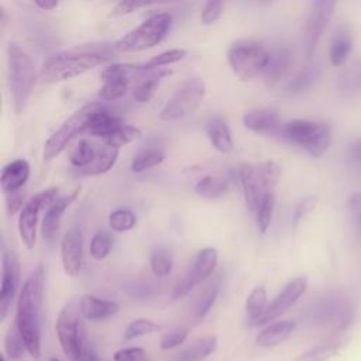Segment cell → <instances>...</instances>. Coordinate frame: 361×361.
<instances>
[{"label":"cell","instance_id":"1","mask_svg":"<svg viewBox=\"0 0 361 361\" xmlns=\"http://www.w3.org/2000/svg\"><path fill=\"white\" fill-rule=\"evenodd\" d=\"M45 275L42 267L35 268L24 281L16 305V326L18 327L27 351L38 358L41 354V309Z\"/></svg>","mask_w":361,"mask_h":361},{"label":"cell","instance_id":"2","mask_svg":"<svg viewBox=\"0 0 361 361\" xmlns=\"http://www.w3.org/2000/svg\"><path fill=\"white\" fill-rule=\"evenodd\" d=\"M114 49L107 45L102 48H82L71 54H61L48 58L39 71V78L45 83H56L66 79L76 78L111 56Z\"/></svg>","mask_w":361,"mask_h":361},{"label":"cell","instance_id":"3","mask_svg":"<svg viewBox=\"0 0 361 361\" xmlns=\"http://www.w3.org/2000/svg\"><path fill=\"white\" fill-rule=\"evenodd\" d=\"M279 135L314 158H320L329 149L333 140L330 126L313 120L288 121L282 126Z\"/></svg>","mask_w":361,"mask_h":361},{"label":"cell","instance_id":"4","mask_svg":"<svg viewBox=\"0 0 361 361\" xmlns=\"http://www.w3.org/2000/svg\"><path fill=\"white\" fill-rule=\"evenodd\" d=\"M8 87L16 113H23L35 85V68L31 58L16 44H8Z\"/></svg>","mask_w":361,"mask_h":361},{"label":"cell","instance_id":"5","mask_svg":"<svg viewBox=\"0 0 361 361\" xmlns=\"http://www.w3.org/2000/svg\"><path fill=\"white\" fill-rule=\"evenodd\" d=\"M305 320L312 326L329 327L333 334L344 333L354 320L350 302L340 296L322 298L305 312Z\"/></svg>","mask_w":361,"mask_h":361},{"label":"cell","instance_id":"6","mask_svg":"<svg viewBox=\"0 0 361 361\" xmlns=\"http://www.w3.org/2000/svg\"><path fill=\"white\" fill-rule=\"evenodd\" d=\"M82 319L79 305L76 306L71 302L61 309L55 322V333L59 345L69 361H80L82 348L86 343Z\"/></svg>","mask_w":361,"mask_h":361},{"label":"cell","instance_id":"7","mask_svg":"<svg viewBox=\"0 0 361 361\" xmlns=\"http://www.w3.org/2000/svg\"><path fill=\"white\" fill-rule=\"evenodd\" d=\"M171 16L159 13L145 20L135 30L130 31L113 44L116 52H134L158 45L171 27Z\"/></svg>","mask_w":361,"mask_h":361},{"label":"cell","instance_id":"8","mask_svg":"<svg viewBox=\"0 0 361 361\" xmlns=\"http://www.w3.org/2000/svg\"><path fill=\"white\" fill-rule=\"evenodd\" d=\"M269 51L257 41H238L228 49V63L241 80H250L264 72Z\"/></svg>","mask_w":361,"mask_h":361},{"label":"cell","instance_id":"9","mask_svg":"<svg viewBox=\"0 0 361 361\" xmlns=\"http://www.w3.org/2000/svg\"><path fill=\"white\" fill-rule=\"evenodd\" d=\"M99 106L100 103H89L63 121V124L47 140L42 152L44 161H51L58 157L73 137H76L79 133L87 131L90 118Z\"/></svg>","mask_w":361,"mask_h":361},{"label":"cell","instance_id":"10","mask_svg":"<svg viewBox=\"0 0 361 361\" xmlns=\"http://www.w3.org/2000/svg\"><path fill=\"white\" fill-rule=\"evenodd\" d=\"M204 93L206 85L202 79H188L166 102L159 113V118L164 121H176L185 118L199 107Z\"/></svg>","mask_w":361,"mask_h":361},{"label":"cell","instance_id":"11","mask_svg":"<svg viewBox=\"0 0 361 361\" xmlns=\"http://www.w3.org/2000/svg\"><path fill=\"white\" fill-rule=\"evenodd\" d=\"M58 193L59 190L56 186L41 190L31 196L20 210L17 223L18 234L23 244L28 250H32L37 244V227L39 221V213L44 212L55 200Z\"/></svg>","mask_w":361,"mask_h":361},{"label":"cell","instance_id":"12","mask_svg":"<svg viewBox=\"0 0 361 361\" xmlns=\"http://www.w3.org/2000/svg\"><path fill=\"white\" fill-rule=\"evenodd\" d=\"M217 259H219V254H217V250L213 247H206L197 251L192 262V267L183 275V278L175 285L172 290V298L175 300L180 299L185 295H188L196 285L206 281L214 272Z\"/></svg>","mask_w":361,"mask_h":361},{"label":"cell","instance_id":"13","mask_svg":"<svg viewBox=\"0 0 361 361\" xmlns=\"http://www.w3.org/2000/svg\"><path fill=\"white\" fill-rule=\"evenodd\" d=\"M306 288H307L306 276H298L289 281L283 286V289L275 296V299L269 305H267L264 312L257 319L248 322V324L252 327H257L259 324H265L282 316L298 302V299L305 293Z\"/></svg>","mask_w":361,"mask_h":361},{"label":"cell","instance_id":"14","mask_svg":"<svg viewBox=\"0 0 361 361\" xmlns=\"http://www.w3.org/2000/svg\"><path fill=\"white\" fill-rule=\"evenodd\" d=\"M20 261L17 255L4 250L1 255V285H0V320L3 322L16 299V295L20 288Z\"/></svg>","mask_w":361,"mask_h":361},{"label":"cell","instance_id":"15","mask_svg":"<svg viewBox=\"0 0 361 361\" xmlns=\"http://www.w3.org/2000/svg\"><path fill=\"white\" fill-rule=\"evenodd\" d=\"M336 4H337V0H314L313 1V7L307 18V23L305 27V37H303V48H305V55L307 58H310L316 51L319 39L333 16Z\"/></svg>","mask_w":361,"mask_h":361},{"label":"cell","instance_id":"16","mask_svg":"<svg viewBox=\"0 0 361 361\" xmlns=\"http://www.w3.org/2000/svg\"><path fill=\"white\" fill-rule=\"evenodd\" d=\"M79 190H75L71 195H58L55 200L44 210L41 220V234L49 247H52L56 243L62 216L66 212V209L72 204V202L76 199Z\"/></svg>","mask_w":361,"mask_h":361},{"label":"cell","instance_id":"17","mask_svg":"<svg viewBox=\"0 0 361 361\" xmlns=\"http://www.w3.org/2000/svg\"><path fill=\"white\" fill-rule=\"evenodd\" d=\"M83 234L78 228L68 230L61 241V259L66 275L76 276L82 272L85 254H83Z\"/></svg>","mask_w":361,"mask_h":361},{"label":"cell","instance_id":"18","mask_svg":"<svg viewBox=\"0 0 361 361\" xmlns=\"http://www.w3.org/2000/svg\"><path fill=\"white\" fill-rule=\"evenodd\" d=\"M237 172L238 182L241 183L243 188L245 206L252 214H255L264 195V189L257 175V168L251 164H241L240 166H237Z\"/></svg>","mask_w":361,"mask_h":361},{"label":"cell","instance_id":"19","mask_svg":"<svg viewBox=\"0 0 361 361\" xmlns=\"http://www.w3.org/2000/svg\"><path fill=\"white\" fill-rule=\"evenodd\" d=\"M243 123L245 128L257 134H278L281 133L282 123L279 113L274 109H258L244 114Z\"/></svg>","mask_w":361,"mask_h":361},{"label":"cell","instance_id":"20","mask_svg":"<svg viewBox=\"0 0 361 361\" xmlns=\"http://www.w3.org/2000/svg\"><path fill=\"white\" fill-rule=\"evenodd\" d=\"M79 309L83 319L90 322H99L114 316L120 310V306L117 302L102 299L87 293L80 298Z\"/></svg>","mask_w":361,"mask_h":361},{"label":"cell","instance_id":"21","mask_svg":"<svg viewBox=\"0 0 361 361\" xmlns=\"http://www.w3.org/2000/svg\"><path fill=\"white\" fill-rule=\"evenodd\" d=\"M31 173L30 164L25 159H14L1 168L0 185L3 193L20 190L25 186Z\"/></svg>","mask_w":361,"mask_h":361},{"label":"cell","instance_id":"22","mask_svg":"<svg viewBox=\"0 0 361 361\" xmlns=\"http://www.w3.org/2000/svg\"><path fill=\"white\" fill-rule=\"evenodd\" d=\"M348 343V337L341 334H331L329 338L303 351L295 361H327L337 355Z\"/></svg>","mask_w":361,"mask_h":361},{"label":"cell","instance_id":"23","mask_svg":"<svg viewBox=\"0 0 361 361\" xmlns=\"http://www.w3.org/2000/svg\"><path fill=\"white\" fill-rule=\"evenodd\" d=\"M221 282H223V274L219 272L217 275L212 276V279L207 281V283L200 289V292L196 296V300L192 306L193 319L202 320L207 316V313L210 312L212 306L214 305V302L217 299V295L221 288Z\"/></svg>","mask_w":361,"mask_h":361},{"label":"cell","instance_id":"24","mask_svg":"<svg viewBox=\"0 0 361 361\" xmlns=\"http://www.w3.org/2000/svg\"><path fill=\"white\" fill-rule=\"evenodd\" d=\"M295 329H296V323L292 320L272 323L257 334L255 343L257 345L264 348L276 347L278 344L283 343L295 331Z\"/></svg>","mask_w":361,"mask_h":361},{"label":"cell","instance_id":"25","mask_svg":"<svg viewBox=\"0 0 361 361\" xmlns=\"http://www.w3.org/2000/svg\"><path fill=\"white\" fill-rule=\"evenodd\" d=\"M206 133L207 137L212 142V145L221 154H228L233 151L234 148V142H233V137H231V131L228 128V124L224 118L216 116L212 117L207 121L206 126Z\"/></svg>","mask_w":361,"mask_h":361},{"label":"cell","instance_id":"26","mask_svg":"<svg viewBox=\"0 0 361 361\" xmlns=\"http://www.w3.org/2000/svg\"><path fill=\"white\" fill-rule=\"evenodd\" d=\"M118 149L120 148L113 147L107 142H104L103 145H99L94 159L87 166L78 169V173L79 175H103L109 172L114 166L118 158Z\"/></svg>","mask_w":361,"mask_h":361},{"label":"cell","instance_id":"27","mask_svg":"<svg viewBox=\"0 0 361 361\" xmlns=\"http://www.w3.org/2000/svg\"><path fill=\"white\" fill-rule=\"evenodd\" d=\"M123 124L124 123L118 116H116L109 109H106L104 106L100 104L99 109L93 113V116L90 118L87 133L94 135V137L104 138Z\"/></svg>","mask_w":361,"mask_h":361},{"label":"cell","instance_id":"28","mask_svg":"<svg viewBox=\"0 0 361 361\" xmlns=\"http://www.w3.org/2000/svg\"><path fill=\"white\" fill-rule=\"evenodd\" d=\"M217 348V338L214 336L202 337L192 343L188 348L175 354L171 361H204Z\"/></svg>","mask_w":361,"mask_h":361},{"label":"cell","instance_id":"29","mask_svg":"<svg viewBox=\"0 0 361 361\" xmlns=\"http://www.w3.org/2000/svg\"><path fill=\"white\" fill-rule=\"evenodd\" d=\"M292 63V52L289 48H278L269 52L268 63L264 69V75L268 82H278L289 69Z\"/></svg>","mask_w":361,"mask_h":361},{"label":"cell","instance_id":"30","mask_svg":"<svg viewBox=\"0 0 361 361\" xmlns=\"http://www.w3.org/2000/svg\"><path fill=\"white\" fill-rule=\"evenodd\" d=\"M165 159V151L159 145H145L131 159V171L134 173L144 172L147 169L155 168Z\"/></svg>","mask_w":361,"mask_h":361},{"label":"cell","instance_id":"31","mask_svg":"<svg viewBox=\"0 0 361 361\" xmlns=\"http://www.w3.org/2000/svg\"><path fill=\"white\" fill-rule=\"evenodd\" d=\"M102 78L104 79V85L99 92V97L104 102H113L123 97L131 83L124 76L109 72L106 69L102 72Z\"/></svg>","mask_w":361,"mask_h":361},{"label":"cell","instance_id":"32","mask_svg":"<svg viewBox=\"0 0 361 361\" xmlns=\"http://www.w3.org/2000/svg\"><path fill=\"white\" fill-rule=\"evenodd\" d=\"M353 48V38L351 34L347 28H341L338 30L330 44V51H329V56H330V62L334 66H341Z\"/></svg>","mask_w":361,"mask_h":361},{"label":"cell","instance_id":"33","mask_svg":"<svg viewBox=\"0 0 361 361\" xmlns=\"http://www.w3.org/2000/svg\"><path fill=\"white\" fill-rule=\"evenodd\" d=\"M228 185H230V180L227 176L223 178V176L206 175L196 182L195 192L202 197L216 199V197L224 196L228 192Z\"/></svg>","mask_w":361,"mask_h":361},{"label":"cell","instance_id":"34","mask_svg":"<svg viewBox=\"0 0 361 361\" xmlns=\"http://www.w3.org/2000/svg\"><path fill=\"white\" fill-rule=\"evenodd\" d=\"M168 75H171V72L169 71H162V69H157V71L151 72L141 82H138V85L134 87L133 97L140 103L148 102L154 96L157 87L159 86V83L162 80V78L168 76Z\"/></svg>","mask_w":361,"mask_h":361},{"label":"cell","instance_id":"35","mask_svg":"<svg viewBox=\"0 0 361 361\" xmlns=\"http://www.w3.org/2000/svg\"><path fill=\"white\" fill-rule=\"evenodd\" d=\"M149 267L155 276L164 278L171 274L173 268V254L168 247H157L149 255Z\"/></svg>","mask_w":361,"mask_h":361},{"label":"cell","instance_id":"36","mask_svg":"<svg viewBox=\"0 0 361 361\" xmlns=\"http://www.w3.org/2000/svg\"><path fill=\"white\" fill-rule=\"evenodd\" d=\"M255 168H257V175L261 182V186L264 189V193L275 192V188L279 183V179L282 175V169L279 164L275 161H264L255 165Z\"/></svg>","mask_w":361,"mask_h":361},{"label":"cell","instance_id":"37","mask_svg":"<svg viewBox=\"0 0 361 361\" xmlns=\"http://www.w3.org/2000/svg\"><path fill=\"white\" fill-rule=\"evenodd\" d=\"M320 65L313 62L306 65L289 83V90L295 93H302L307 89H310L319 79L320 76Z\"/></svg>","mask_w":361,"mask_h":361},{"label":"cell","instance_id":"38","mask_svg":"<svg viewBox=\"0 0 361 361\" xmlns=\"http://www.w3.org/2000/svg\"><path fill=\"white\" fill-rule=\"evenodd\" d=\"M276 204V195L275 192H265L262 195V199L259 202V206L255 212V219H257V227L259 233L265 234L271 226L274 210Z\"/></svg>","mask_w":361,"mask_h":361},{"label":"cell","instance_id":"39","mask_svg":"<svg viewBox=\"0 0 361 361\" xmlns=\"http://www.w3.org/2000/svg\"><path fill=\"white\" fill-rule=\"evenodd\" d=\"M4 350H6V355L10 358V361H18L23 358L24 353H28L25 341H24L18 327L16 326V323L13 326H10V329L6 333Z\"/></svg>","mask_w":361,"mask_h":361},{"label":"cell","instance_id":"40","mask_svg":"<svg viewBox=\"0 0 361 361\" xmlns=\"http://www.w3.org/2000/svg\"><path fill=\"white\" fill-rule=\"evenodd\" d=\"M97 147L96 144L90 142L89 140H79V142L76 144V147L72 151L71 155V164L73 168L82 169L85 166H87L96 157L97 154Z\"/></svg>","mask_w":361,"mask_h":361},{"label":"cell","instance_id":"41","mask_svg":"<svg viewBox=\"0 0 361 361\" xmlns=\"http://www.w3.org/2000/svg\"><path fill=\"white\" fill-rule=\"evenodd\" d=\"M267 289L264 286H257L254 288L250 295L247 296V300H245V312H247V323L257 319L262 312L264 309L267 307Z\"/></svg>","mask_w":361,"mask_h":361},{"label":"cell","instance_id":"42","mask_svg":"<svg viewBox=\"0 0 361 361\" xmlns=\"http://www.w3.org/2000/svg\"><path fill=\"white\" fill-rule=\"evenodd\" d=\"M141 137V130L128 124H123L120 126L117 130H114L111 134H109L107 137H104V142L113 145V147H123L126 144H130L135 140H138Z\"/></svg>","mask_w":361,"mask_h":361},{"label":"cell","instance_id":"43","mask_svg":"<svg viewBox=\"0 0 361 361\" xmlns=\"http://www.w3.org/2000/svg\"><path fill=\"white\" fill-rule=\"evenodd\" d=\"M111 245H113V240L110 233L106 230H99L97 233L93 234L90 240V245H89L90 257L97 261L106 258L111 250Z\"/></svg>","mask_w":361,"mask_h":361},{"label":"cell","instance_id":"44","mask_svg":"<svg viewBox=\"0 0 361 361\" xmlns=\"http://www.w3.org/2000/svg\"><path fill=\"white\" fill-rule=\"evenodd\" d=\"M135 214L128 209H117L109 214V227L117 233H126L134 228Z\"/></svg>","mask_w":361,"mask_h":361},{"label":"cell","instance_id":"45","mask_svg":"<svg viewBox=\"0 0 361 361\" xmlns=\"http://www.w3.org/2000/svg\"><path fill=\"white\" fill-rule=\"evenodd\" d=\"M338 86L345 93L361 92V62L351 65L340 75Z\"/></svg>","mask_w":361,"mask_h":361},{"label":"cell","instance_id":"46","mask_svg":"<svg viewBox=\"0 0 361 361\" xmlns=\"http://www.w3.org/2000/svg\"><path fill=\"white\" fill-rule=\"evenodd\" d=\"M161 329H162V326L158 324L154 320H149V319H135L124 330V340H134L137 337L159 331Z\"/></svg>","mask_w":361,"mask_h":361},{"label":"cell","instance_id":"47","mask_svg":"<svg viewBox=\"0 0 361 361\" xmlns=\"http://www.w3.org/2000/svg\"><path fill=\"white\" fill-rule=\"evenodd\" d=\"M188 334H189V330H188V329H183V327L173 329V330L165 333V334L161 337V340H159V347H161V350L169 351V350H172V348L179 347L180 344L185 343V340L188 338Z\"/></svg>","mask_w":361,"mask_h":361},{"label":"cell","instance_id":"48","mask_svg":"<svg viewBox=\"0 0 361 361\" xmlns=\"http://www.w3.org/2000/svg\"><path fill=\"white\" fill-rule=\"evenodd\" d=\"M186 56V51L185 49H169L165 52H161L159 55L154 56L149 63L158 69H161V66H166L171 63H175L180 59H183Z\"/></svg>","mask_w":361,"mask_h":361},{"label":"cell","instance_id":"49","mask_svg":"<svg viewBox=\"0 0 361 361\" xmlns=\"http://www.w3.org/2000/svg\"><path fill=\"white\" fill-rule=\"evenodd\" d=\"M317 204V197L316 196H309L302 199L293 209L292 214V224L296 226L300 220H303Z\"/></svg>","mask_w":361,"mask_h":361},{"label":"cell","instance_id":"50","mask_svg":"<svg viewBox=\"0 0 361 361\" xmlns=\"http://www.w3.org/2000/svg\"><path fill=\"white\" fill-rule=\"evenodd\" d=\"M159 0H121L111 11V16H123V14H128L133 13L138 8L147 7L149 4H154Z\"/></svg>","mask_w":361,"mask_h":361},{"label":"cell","instance_id":"51","mask_svg":"<svg viewBox=\"0 0 361 361\" xmlns=\"http://www.w3.org/2000/svg\"><path fill=\"white\" fill-rule=\"evenodd\" d=\"M113 358H114V361H149L145 350H142L140 347L121 348L114 353Z\"/></svg>","mask_w":361,"mask_h":361},{"label":"cell","instance_id":"52","mask_svg":"<svg viewBox=\"0 0 361 361\" xmlns=\"http://www.w3.org/2000/svg\"><path fill=\"white\" fill-rule=\"evenodd\" d=\"M223 1L224 0H207L206 1V6L202 11V23L203 24H212L214 23L220 14H221V10H223Z\"/></svg>","mask_w":361,"mask_h":361},{"label":"cell","instance_id":"53","mask_svg":"<svg viewBox=\"0 0 361 361\" xmlns=\"http://www.w3.org/2000/svg\"><path fill=\"white\" fill-rule=\"evenodd\" d=\"M24 199H25V192L23 189L6 193V206L10 216L16 214L18 210L23 209V206L25 204Z\"/></svg>","mask_w":361,"mask_h":361},{"label":"cell","instance_id":"54","mask_svg":"<svg viewBox=\"0 0 361 361\" xmlns=\"http://www.w3.org/2000/svg\"><path fill=\"white\" fill-rule=\"evenodd\" d=\"M348 155L353 161L355 162H361V135L358 138H355L348 148Z\"/></svg>","mask_w":361,"mask_h":361},{"label":"cell","instance_id":"55","mask_svg":"<svg viewBox=\"0 0 361 361\" xmlns=\"http://www.w3.org/2000/svg\"><path fill=\"white\" fill-rule=\"evenodd\" d=\"M42 10H52L58 6L59 0H32Z\"/></svg>","mask_w":361,"mask_h":361},{"label":"cell","instance_id":"56","mask_svg":"<svg viewBox=\"0 0 361 361\" xmlns=\"http://www.w3.org/2000/svg\"><path fill=\"white\" fill-rule=\"evenodd\" d=\"M48 361H59V360H58V358H55V357H52V358H49Z\"/></svg>","mask_w":361,"mask_h":361},{"label":"cell","instance_id":"57","mask_svg":"<svg viewBox=\"0 0 361 361\" xmlns=\"http://www.w3.org/2000/svg\"><path fill=\"white\" fill-rule=\"evenodd\" d=\"M0 361H6V355H1V357H0Z\"/></svg>","mask_w":361,"mask_h":361},{"label":"cell","instance_id":"58","mask_svg":"<svg viewBox=\"0 0 361 361\" xmlns=\"http://www.w3.org/2000/svg\"><path fill=\"white\" fill-rule=\"evenodd\" d=\"M358 221H360V227H361V214H358Z\"/></svg>","mask_w":361,"mask_h":361},{"label":"cell","instance_id":"59","mask_svg":"<svg viewBox=\"0 0 361 361\" xmlns=\"http://www.w3.org/2000/svg\"><path fill=\"white\" fill-rule=\"evenodd\" d=\"M264 1H268V0H264Z\"/></svg>","mask_w":361,"mask_h":361}]
</instances>
